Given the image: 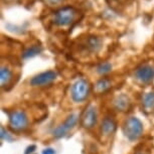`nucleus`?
I'll use <instances>...</instances> for the list:
<instances>
[{
  "mask_svg": "<svg viewBox=\"0 0 154 154\" xmlns=\"http://www.w3.org/2000/svg\"><path fill=\"white\" fill-rule=\"evenodd\" d=\"M117 1H120V0H117Z\"/></svg>",
  "mask_w": 154,
  "mask_h": 154,
  "instance_id": "22",
  "label": "nucleus"
},
{
  "mask_svg": "<svg viewBox=\"0 0 154 154\" xmlns=\"http://www.w3.org/2000/svg\"><path fill=\"white\" fill-rule=\"evenodd\" d=\"M98 121V114L96 107L93 105H88L81 115V125L87 130L93 129Z\"/></svg>",
  "mask_w": 154,
  "mask_h": 154,
  "instance_id": "6",
  "label": "nucleus"
},
{
  "mask_svg": "<svg viewBox=\"0 0 154 154\" xmlns=\"http://www.w3.org/2000/svg\"><path fill=\"white\" fill-rule=\"evenodd\" d=\"M102 46V40L97 36H90L87 39V48L92 53H97Z\"/></svg>",
  "mask_w": 154,
  "mask_h": 154,
  "instance_id": "14",
  "label": "nucleus"
},
{
  "mask_svg": "<svg viewBox=\"0 0 154 154\" xmlns=\"http://www.w3.org/2000/svg\"><path fill=\"white\" fill-rule=\"evenodd\" d=\"M79 119H80L79 116L77 114H74V113L69 115L63 123H60L59 126H57L53 130V132H51L53 137L56 139H60V138L65 137L72 129H74L75 125L78 124Z\"/></svg>",
  "mask_w": 154,
  "mask_h": 154,
  "instance_id": "5",
  "label": "nucleus"
},
{
  "mask_svg": "<svg viewBox=\"0 0 154 154\" xmlns=\"http://www.w3.org/2000/svg\"><path fill=\"white\" fill-rule=\"evenodd\" d=\"M91 93V85L89 81L79 79L72 84L71 89V96L72 101L75 103H82L89 98Z\"/></svg>",
  "mask_w": 154,
  "mask_h": 154,
  "instance_id": "3",
  "label": "nucleus"
},
{
  "mask_svg": "<svg viewBox=\"0 0 154 154\" xmlns=\"http://www.w3.org/2000/svg\"><path fill=\"white\" fill-rule=\"evenodd\" d=\"M117 129V123L112 117L106 116L105 118L102 120L101 126H100V132L101 135L104 137H110L113 135Z\"/></svg>",
  "mask_w": 154,
  "mask_h": 154,
  "instance_id": "9",
  "label": "nucleus"
},
{
  "mask_svg": "<svg viewBox=\"0 0 154 154\" xmlns=\"http://www.w3.org/2000/svg\"><path fill=\"white\" fill-rule=\"evenodd\" d=\"M135 79L141 84H149L154 80V66L150 63H142L134 72Z\"/></svg>",
  "mask_w": 154,
  "mask_h": 154,
  "instance_id": "7",
  "label": "nucleus"
},
{
  "mask_svg": "<svg viewBox=\"0 0 154 154\" xmlns=\"http://www.w3.org/2000/svg\"><path fill=\"white\" fill-rule=\"evenodd\" d=\"M12 81V72L6 66H2L0 69V82H1V87L8 86L10 82Z\"/></svg>",
  "mask_w": 154,
  "mask_h": 154,
  "instance_id": "12",
  "label": "nucleus"
},
{
  "mask_svg": "<svg viewBox=\"0 0 154 154\" xmlns=\"http://www.w3.org/2000/svg\"><path fill=\"white\" fill-rule=\"evenodd\" d=\"M122 131L129 141H136L143 134L144 128L141 120L135 116L126 119L122 127Z\"/></svg>",
  "mask_w": 154,
  "mask_h": 154,
  "instance_id": "1",
  "label": "nucleus"
},
{
  "mask_svg": "<svg viewBox=\"0 0 154 154\" xmlns=\"http://www.w3.org/2000/svg\"><path fill=\"white\" fill-rule=\"evenodd\" d=\"M78 11L72 6H65L54 12V22L60 26H68L72 24L75 18Z\"/></svg>",
  "mask_w": 154,
  "mask_h": 154,
  "instance_id": "4",
  "label": "nucleus"
},
{
  "mask_svg": "<svg viewBox=\"0 0 154 154\" xmlns=\"http://www.w3.org/2000/svg\"><path fill=\"white\" fill-rule=\"evenodd\" d=\"M113 105H114V108L119 112H127L131 107V102L126 95L122 94L114 99Z\"/></svg>",
  "mask_w": 154,
  "mask_h": 154,
  "instance_id": "11",
  "label": "nucleus"
},
{
  "mask_svg": "<svg viewBox=\"0 0 154 154\" xmlns=\"http://www.w3.org/2000/svg\"><path fill=\"white\" fill-rule=\"evenodd\" d=\"M36 149V146L35 145H30V146H28L26 149L24 151V154H32L34 151Z\"/></svg>",
  "mask_w": 154,
  "mask_h": 154,
  "instance_id": "18",
  "label": "nucleus"
},
{
  "mask_svg": "<svg viewBox=\"0 0 154 154\" xmlns=\"http://www.w3.org/2000/svg\"><path fill=\"white\" fill-rule=\"evenodd\" d=\"M0 133H1V134H0V136H1V140H6L7 142H10L13 140V137L11 136V134H9V132H8L3 126L1 127V132Z\"/></svg>",
  "mask_w": 154,
  "mask_h": 154,
  "instance_id": "17",
  "label": "nucleus"
},
{
  "mask_svg": "<svg viewBox=\"0 0 154 154\" xmlns=\"http://www.w3.org/2000/svg\"><path fill=\"white\" fill-rule=\"evenodd\" d=\"M112 71V65L109 63H102L97 66V72L102 75L109 74Z\"/></svg>",
  "mask_w": 154,
  "mask_h": 154,
  "instance_id": "16",
  "label": "nucleus"
},
{
  "mask_svg": "<svg viewBox=\"0 0 154 154\" xmlns=\"http://www.w3.org/2000/svg\"><path fill=\"white\" fill-rule=\"evenodd\" d=\"M141 105L142 109L145 113L154 112V91L144 93L141 97Z\"/></svg>",
  "mask_w": 154,
  "mask_h": 154,
  "instance_id": "10",
  "label": "nucleus"
},
{
  "mask_svg": "<svg viewBox=\"0 0 154 154\" xmlns=\"http://www.w3.org/2000/svg\"><path fill=\"white\" fill-rule=\"evenodd\" d=\"M42 154H56V151H54V149H53V148L49 147L43 150Z\"/></svg>",
  "mask_w": 154,
  "mask_h": 154,
  "instance_id": "19",
  "label": "nucleus"
},
{
  "mask_svg": "<svg viewBox=\"0 0 154 154\" xmlns=\"http://www.w3.org/2000/svg\"><path fill=\"white\" fill-rule=\"evenodd\" d=\"M42 48L40 45H32L30 48H28L27 49H25L22 54V57L23 59H29V57H33L39 54L42 53Z\"/></svg>",
  "mask_w": 154,
  "mask_h": 154,
  "instance_id": "15",
  "label": "nucleus"
},
{
  "mask_svg": "<svg viewBox=\"0 0 154 154\" xmlns=\"http://www.w3.org/2000/svg\"><path fill=\"white\" fill-rule=\"evenodd\" d=\"M110 88H111V81L107 78H102L95 84L94 89L97 94H103L108 91Z\"/></svg>",
  "mask_w": 154,
  "mask_h": 154,
  "instance_id": "13",
  "label": "nucleus"
},
{
  "mask_svg": "<svg viewBox=\"0 0 154 154\" xmlns=\"http://www.w3.org/2000/svg\"><path fill=\"white\" fill-rule=\"evenodd\" d=\"M8 124L14 132H22L28 127V117L23 110H13L7 113Z\"/></svg>",
  "mask_w": 154,
  "mask_h": 154,
  "instance_id": "2",
  "label": "nucleus"
},
{
  "mask_svg": "<svg viewBox=\"0 0 154 154\" xmlns=\"http://www.w3.org/2000/svg\"><path fill=\"white\" fill-rule=\"evenodd\" d=\"M63 0H45L46 3L51 4V5H54V4H57L60 3V2H62Z\"/></svg>",
  "mask_w": 154,
  "mask_h": 154,
  "instance_id": "20",
  "label": "nucleus"
},
{
  "mask_svg": "<svg viewBox=\"0 0 154 154\" xmlns=\"http://www.w3.org/2000/svg\"><path fill=\"white\" fill-rule=\"evenodd\" d=\"M136 154H143V153H136Z\"/></svg>",
  "mask_w": 154,
  "mask_h": 154,
  "instance_id": "21",
  "label": "nucleus"
},
{
  "mask_svg": "<svg viewBox=\"0 0 154 154\" xmlns=\"http://www.w3.org/2000/svg\"><path fill=\"white\" fill-rule=\"evenodd\" d=\"M57 77V74L54 71H46L34 75L29 83L32 87H46L54 82Z\"/></svg>",
  "mask_w": 154,
  "mask_h": 154,
  "instance_id": "8",
  "label": "nucleus"
}]
</instances>
